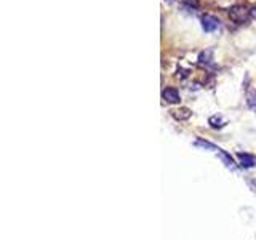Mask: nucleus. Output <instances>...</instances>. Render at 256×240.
<instances>
[{"mask_svg": "<svg viewBox=\"0 0 256 240\" xmlns=\"http://www.w3.org/2000/svg\"><path fill=\"white\" fill-rule=\"evenodd\" d=\"M250 16H252V10H248L246 6H242V5H236L229 10V18L237 24L246 22L250 20Z\"/></svg>", "mask_w": 256, "mask_h": 240, "instance_id": "nucleus-1", "label": "nucleus"}, {"mask_svg": "<svg viewBox=\"0 0 256 240\" xmlns=\"http://www.w3.org/2000/svg\"><path fill=\"white\" fill-rule=\"evenodd\" d=\"M220 28V21L214 18V16H210V14H205L202 18V29L205 32H213Z\"/></svg>", "mask_w": 256, "mask_h": 240, "instance_id": "nucleus-2", "label": "nucleus"}, {"mask_svg": "<svg viewBox=\"0 0 256 240\" xmlns=\"http://www.w3.org/2000/svg\"><path fill=\"white\" fill-rule=\"evenodd\" d=\"M162 98L166 102H180V93L174 90V88H166L162 93Z\"/></svg>", "mask_w": 256, "mask_h": 240, "instance_id": "nucleus-3", "label": "nucleus"}, {"mask_svg": "<svg viewBox=\"0 0 256 240\" xmlns=\"http://www.w3.org/2000/svg\"><path fill=\"white\" fill-rule=\"evenodd\" d=\"M192 112L188 109V108H181V109H174L172 110V116L176 118V120H188L190 117Z\"/></svg>", "mask_w": 256, "mask_h": 240, "instance_id": "nucleus-4", "label": "nucleus"}, {"mask_svg": "<svg viewBox=\"0 0 256 240\" xmlns=\"http://www.w3.org/2000/svg\"><path fill=\"white\" fill-rule=\"evenodd\" d=\"M237 157H238V160L242 162V165L244 166H253L254 165V158H253V156H250V154H237Z\"/></svg>", "mask_w": 256, "mask_h": 240, "instance_id": "nucleus-5", "label": "nucleus"}, {"mask_svg": "<svg viewBox=\"0 0 256 240\" xmlns=\"http://www.w3.org/2000/svg\"><path fill=\"white\" fill-rule=\"evenodd\" d=\"M222 124H224V122L221 120V117H216V116H214V117L210 118V125H212L213 128H221Z\"/></svg>", "mask_w": 256, "mask_h": 240, "instance_id": "nucleus-6", "label": "nucleus"}, {"mask_svg": "<svg viewBox=\"0 0 256 240\" xmlns=\"http://www.w3.org/2000/svg\"><path fill=\"white\" fill-rule=\"evenodd\" d=\"M248 104H250V108L256 109V92H253L252 94H248Z\"/></svg>", "mask_w": 256, "mask_h": 240, "instance_id": "nucleus-7", "label": "nucleus"}, {"mask_svg": "<svg viewBox=\"0 0 256 240\" xmlns=\"http://www.w3.org/2000/svg\"><path fill=\"white\" fill-rule=\"evenodd\" d=\"M186 5H189L190 8H197L198 2H197V0H186Z\"/></svg>", "mask_w": 256, "mask_h": 240, "instance_id": "nucleus-8", "label": "nucleus"}, {"mask_svg": "<svg viewBox=\"0 0 256 240\" xmlns=\"http://www.w3.org/2000/svg\"><path fill=\"white\" fill-rule=\"evenodd\" d=\"M165 2H166V4H173V2H174V0H165Z\"/></svg>", "mask_w": 256, "mask_h": 240, "instance_id": "nucleus-9", "label": "nucleus"}]
</instances>
